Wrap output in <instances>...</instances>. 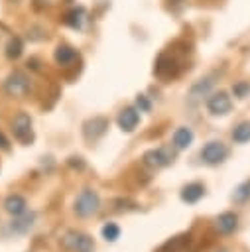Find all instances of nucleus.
<instances>
[{
    "label": "nucleus",
    "mask_w": 250,
    "mask_h": 252,
    "mask_svg": "<svg viewBox=\"0 0 250 252\" xmlns=\"http://www.w3.org/2000/svg\"><path fill=\"white\" fill-rule=\"evenodd\" d=\"M98 209H100V197H98V193L93 191L91 187H85V189L77 195V199H75V203H73V211H75V215L81 217V219H89V217L96 215Z\"/></svg>",
    "instance_id": "obj_2"
},
{
    "label": "nucleus",
    "mask_w": 250,
    "mask_h": 252,
    "mask_svg": "<svg viewBox=\"0 0 250 252\" xmlns=\"http://www.w3.org/2000/svg\"><path fill=\"white\" fill-rule=\"evenodd\" d=\"M12 132H14V138L20 144H24V146L31 144L33 138H35L33 128H31V116L28 112H18L12 120Z\"/></svg>",
    "instance_id": "obj_5"
},
{
    "label": "nucleus",
    "mask_w": 250,
    "mask_h": 252,
    "mask_svg": "<svg viewBox=\"0 0 250 252\" xmlns=\"http://www.w3.org/2000/svg\"><path fill=\"white\" fill-rule=\"evenodd\" d=\"M22 51H24V41H22L18 35L8 37V43H6V47H4L6 57H8L10 61H16V59L22 55Z\"/></svg>",
    "instance_id": "obj_20"
},
{
    "label": "nucleus",
    "mask_w": 250,
    "mask_h": 252,
    "mask_svg": "<svg viewBox=\"0 0 250 252\" xmlns=\"http://www.w3.org/2000/svg\"><path fill=\"white\" fill-rule=\"evenodd\" d=\"M100 236L106 242H116L120 238V226L116 222H104L102 228H100Z\"/></svg>",
    "instance_id": "obj_23"
},
{
    "label": "nucleus",
    "mask_w": 250,
    "mask_h": 252,
    "mask_svg": "<svg viewBox=\"0 0 250 252\" xmlns=\"http://www.w3.org/2000/svg\"><path fill=\"white\" fill-rule=\"evenodd\" d=\"M175 159V148L173 146H159V148H152L148 152H144L142 156V163L148 167H167L171 165Z\"/></svg>",
    "instance_id": "obj_3"
},
{
    "label": "nucleus",
    "mask_w": 250,
    "mask_h": 252,
    "mask_svg": "<svg viewBox=\"0 0 250 252\" xmlns=\"http://www.w3.org/2000/svg\"><path fill=\"white\" fill-rule=\"evenodd\" d=\"M228 154H230V150H228L226 144H222L219 140H211V142H207L201 148V154L199 156H201V159L207 165H219V163H222L228 158Z\"/></svg>",
    "instance_id": "obj_6"
},
{
    "label": "nucleus",
    "mask_w": 250,
    "mask_h": 252,
    "mask_svg": "<svg viewBox=\"0 0 250 252\" xmlns=\"http://www.w3.org/2000/svg\"><path fill=\"white\" fill-rule=\"evenodd\" d=\"M108 130V118L104 116H93L83 122V136L87 142H98Z\"/></svg>",
    "instance_id": "obj_8"
},
{
    "label": "nucleus",
    "mask_w": 250,
    "mask_h": 252,
    "mask_svg": "<svg viewBox=\"0 0 250 252\" xmlns=\"http://www.w3.org/2000/svg\"><path fill=\"white\" fill-rule=\"evenodd\" d=\"M136 108H138L140 112H150V110H152V102L148 100L146 94H138V96H136Z\"/></svg>",
    "instance_id": "obj_27"
},
{
    "label": "nucleus",
    "mask_w": 250,
    "mask_h": 252,
    "mask_svg": "<svg viewBox=\"0 0 250 252\" xmlns=\"http://www.w3.org/2000/svg\"><path fill=\"white\" fill-rule=\"evenodd\" d=\"M215 228L220 234H232L238 228V215L232 211H224L215 219Z\"/></svg>",
    "instance_id": "obj_15"
},
{
    "label": "nucleus",
    "mask_w": 250,
    "mask_h": 252,
    "mask_svg": "<svg viewBox=\"0 0 250 252\" xmlns=\"http://www.w3.org/2000/svg\"><path fill=\"white\" fill-rule=\"evenodd\" d=\"M4 91H6V94H10V96L22 98V96H26V94L31 91V83H30V79H28L22 71H14V73H10L8 79L4 81Z\"/></svg>",
    "instance_id": "obj_7"
},
{
    "label": "nucleus",
    "mask_w": 250,
    "mask_h": 252,
    "mask_svg": "<svg viewBox=\"0 0 250 252\" xmlns=\"http://www.w3.org/2000/svg\"><path fill=\"white\" fill-rule=\"evenodd\" d=\"M37 2H41V4H53L55 0H37Z\"/></svg>",
    "instance_id": "obj_29"
},
{
    "label": "nucleus",
    "mask_w": 250,
    "mask_h": 252,
    "mask_svg": "<svg viewBox=\"0 0 250 252\" xmlns=\"http://www.w3.org/2000/svg\"><path fill=\"white\" fill-rule=\"evenodd\" d=\"M138 122H140V110L136 106H124L116 116V124L122 132H134Z\"/></svg>",
    "instance_id": "obj_12"
},
{
    "label": "nucleus",
    "mask_w": 250,
    "mask_h": 252,
    "mask_svg": "<svg viewBox=\"0 0 250 252\" xmlns=\"http://www.w3.org/2000/svg\"><path fill=\"white\" fill-rule=\"evenodd\" d=\"M232 140H234L236 144H246V142H250V120H244V122H240L238 126H234V130H232Z\"/></svg>",
    "instance_id": "obj_22"
},
{
    "label": "nucleus",
    "mask_w": 250,
    "mask_h": 252,
    "mask_svg": "<svg viewBox=\"0 0 250 252\" xmlns=\"http://www.w3.org/2000/svg\"><path fill=\"white\" fill-rule=\"evenodd\" d=\"M0 152H10V140L4 136L2 130H0Z\"/></svg>",
    "instance_id": "obj_28"
},
{
    "label": "nucleus",
    "mask_w": 250,
    "mask_h": 252,
    "mask_svg": "<svg viewBox=\"0 0 250 252\" xmlns=\"http://www.w3.org/2000/svg\"><path fill=\"white\" fill-rule=\"evenodd\" d=\"M187 49H183L181 53L175 49V43L171 47H167L165 51H161L156 59V67H154V75L161 81H173L177 79L185 67H187Z\"/></svg>",
    "instance_id": "obj_1"
},
{
    "label": "nucleus",
    "mask_w": 250,
    "mask_h": 252,
    "mask_svg": "<svg viewBox=\"0 0 250 252\" xmlns=\"http://www.w3.org/2000/svg\"><path fill=\"white\" fill-rule=\"evenodd\" d=\"M193 140H195L193 130L187 128V126H179V128L173 132V136H171V146H173L175 150H187V148L193 144Z\"/></svg>",
    "instance_id": "obj_17"
},
{
    "label": "nucleus",
    "mask_w": 250,
    "mask_h": 252,
    "mask_svg": "<svg viewBox=\"0 0 250 252\" xmlns=\"http://www.w3.org/2000/svg\"><path fill=\"white\" fill-rule=\"evenodd\" d=\"M112 209L116 213H134V211H140V203L130 197H118L112 201Z\"/></svg>",
    "instance_id": "obj_21"
},
{
    "label": "nucleus",
    "mask_w": 250,
    "mask_h": 252,
    "mask_svg": "<svg viewBox=\"0 0 250 252\" xmlns=\"http://www.w3.org/2000/svg\"><path fill=\"white\" fill-rule=\"evenodd\" d=\"M156 252H195L193 248V240H191V234L189 232H183V234H177L169 240H165Z\"/></svg>",
    "instance_id": "obj_10"
},
{
    "label": "nucleus",
    "mask_w": 250,
    "mask_h": 252,
    "mask_svg": "<svg viewBox=\"0 0 250 252\" xmlns=\"http://www.w3.org/2000/svg\"><path fill=\"white\" fill-rule=\"evenodd\" d=\"M179 197H181L183 203L195 205V203H199V201L205 197V185H203L201 181H191V183H187V185L181 187Z\"/></svg>",
    "instance_id": "obj_14"
},
{
    "label": "nucleus",
    "mask_w": 250,
    "mask_h": 252,
    "mask_svg": "<svg viewBox=\"0 0 250 252\" xmlns=\"http://www.w3.org/2000/svg\"><path fill=\"white\" fill-rule=\"evenodd\" d=\"M232 94H234L236 98H246V96L250 94V83H246V81L234 83V85H232Z\"/></svg>",
    "instance_id": "obj_25"
},
{
    "label": "nucleus",
    "mask_w": 250,
    "mask_h": 252,
    "mask_svg": "<svg viewBox=\"0 0 250 252\" xmlns=\"http://www.w3.org/2000/svg\"><path fill=\"white\" fill-rule=\"evenodd\" d=\"M67 165H69L71 169H77V171H83V169L87 167V163H85V159H83L81 156H71V158H67Z\"/></svg>",
    "instance_id": "obj_26"
},
{
    "label": "nucleus",
    "mask_w": 250,
    "mask_h": 252,
    "mask_svg": "<svg viewBox=\"0 0 250 252\" xmlns=\"http://www.w3.org/2000/svg\"><path fill=\"white\" fill-rule=\"evenodd\" d=\"M213 85H215V75H207V77L199 79V81L189 89L187 102H189L191 106H195L203 96H207V94H209V91L213 89Z\"/></svg>",
    "instance_id": "obj_11"
},
{
    "label": "nucleus",
    "mask_w": 250,
    "mask_h": 252,
    "mask_svg": "<svg viewBox=\"0 0 250 252\" xmlns=\"http://www.w3.org/2000/svg\"><path fill=\"white\" fill-rule=\"evenodd\" d=\"M250 199V181H246V183H240L236 189H234V193H232V201L234 203H246Z\"/></svg>",
    "instance_id": "obj_24"
},
{
    "label": "nucleus",
    "mask_w": 250,
    "mask_h": 252,
    "mask_svg": "<svg viewBox=\"0 0 250 252\" xmlns=\"http://www.w3.org/2000/svg\"><path fill=\"white\" fill-rule=\"evenodd\" d=\"M4 211L8 215H12V217H20V215H24L28 211V201L22 195H16V193L8 195L4 199Z\"/></svg>",
    "instance_id": "obj_18"
},
{
    "label": "nucleus",
    "mask_w": 250,
    "mask_h": 252,
    "mask_svg": "<svg viewBox=\"0 0 250 252\" xmlns=\"http://www.w3.org/2000/svg\"><path fill=\"white\" fill-rule=\"evenodd\" d=\"M33 224H35V213L33 211H26L24 215L14 217V220L8 224V232H12V234H28Z\"/></svg>",
    "instance_id": "obj_13"
},
{
    "label": "nucleus",
    "mask_w": 250,
    "mask_h": 252,
    "mask_svg": "<svg viewBox=\"0 0 250 252\" xmlns=\"http://www.w3.org/2000/svg\"><path fill=\"white\" fill-rule=\"evenodd\" d=\"M55 63L57 65H63V67H67V65H71L75 59H77V51L71 47V45H67V43H61V45H57V49H55Z\"/></svg>",
    "instance_id": "obj_19"
},
{
    "label": "nucleus",
    "mask_w": 250,
    "mask_h": 252,
    "mask_svg": "<svg viewBox=\"0 0 250 252\" xmlns=\"http://www.w3.org/2000/svg\"><path fill=\"white\" fill-rule=\"evenodd\" d=\"M232 108V100L230 96L224 93V91H219V93H213L209 98H207V110L213 114V116H224L228 114Z\"/></svg>",
    "instance_id": "obj_9"
},
{
    "label": "nucleus",
    "mask_w": 250,
    "mask_h": 252,
    "mask_svg": "<svg viewBox=\"0 0 250 252\" xmlns=\"http://www.w3.org/2000/svg\"><path fill=\"white\" fill-rule=\"evenodd\" d=\"M65 24L73 30H85L87 24H89V14L83 6H77V8H71L67 14H65Z\"/></svg>",
    "instance_id": "obj_16"
},
{
    "label": "nucleus",
    "mask_w": 250,
    "mask_h": 252,
    "mask_svg": "<svg viewBox=\"0 0 250 252\" xmlns=\"http://www.w3.org/2000/svg\"><path fill=\"white\" fill-rule=\"evenodd\" d=\"M61 244L71 252H94V240L81 230H67L61 236Z\"/></svg>",
    "instance_id": "obj_4"
}]
</instances>
